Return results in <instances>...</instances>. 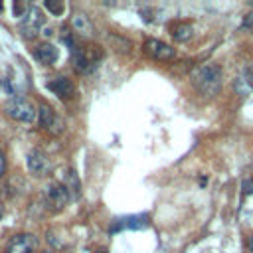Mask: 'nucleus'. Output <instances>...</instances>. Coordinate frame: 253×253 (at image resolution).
Here are the masks:
<instances>
[{
	"instance_id": "f257e3e1",
	"label": "nucleus",
	"mask_w": 253,
	"mask_h": 253,
	"mask_svg": "<svg viewBox=\"0 0 253 253\" xmlns=\"http://www.w3.org/2000/svg\"><path fill=\"white\" fill-rule=\"evenodd\" d=\"M192 83L198 89L200 95L204 97H215L221 89L223 83V71L217 63H204L200 67L194 69L192 73Z\"/></svg>"
},
{
	"instance_id": "20e7f679",
	"label": "nucleus",
	"mask_w": 253,
	"mask_h": 253,
	"mask_svg": "<svg viewBox=\"0 0 253 253\" xmlns=\"http://www.w3.org/2000/svg\"><path fill=\"white\" fill-rule=\"evenodd\" d=\"M42 26H43V14H42V10L38 6H30L28 12L24 14L22 22H20V34L26 40H32V38H36L40 34Z\"/></svg>"
},
{
	"instance_id": "6e6552de",
	"label": "nucleus",
	"mask_w": 253,
	"mask_h": 253,
	"mask_svg": "<svg viewBox=\"0 0 253 253\" xmlns=\"http://www.w3.org/2000/svg\"><path fill=\"white\" fill-rule=\"evenodd\" d=\"M38 123L43 130H47L51 134L63 132V121L55 115V111L49 105H40L38 107Z\"/></svg>"
},
{
	"instance_id": "4468645a",
	"label": "nucleus",
	"mask_w": 253,
	"mask_h": 253,
	"mask_svg": "<svg viewBox=\"0 0 253 253\" xmlns=\"http://www.w3.org/2000/svg\"><path fill=\"white\" fill-rule=\"evenodd\" d=\"M233 87H235V91H237L239 97H247L253 91V71L249 67H243L241 73L235 77Z\"/></svg>"
},
{
	"instance_id": "0eeeda50",
	"label": "nucleus",
	"mask_w": 253,
	"mask_h": 253,
	"mask_svg": "<svg viewBox=\"0 0 253 253\" xmlns=\"http://www.w3.org/2000/svg\"><path fill=\"white\" fill-rule=\"evenodd\" d=\"M38 237L32 233H16L8 239L4 253H36Z\"/></svg>"
},
{
	"instance_id": "9b49d317",
	"label": "nucleus",
	"mask_w": 253,
	"mask_h": 253,
	"mask_svg": "<svg viewBox=\"0 0 253 253\" xmlns=\"http://www.w3.org/2000/svg\"><path fill=\"white\" fill-rule=\"evenodd\" d=\"M47 89L53 93V95H57L59 99H71L73 95H75V85H73V81L71 79H67V77H53L49 83H47Z\"/></svg>"
},
{
	"instance_id": "dca6fc26",
	"label": "nucleus",
	"mask_w": 253,
	"mask_h": 253,
	"mask_svg": "<svg viewBox=\"0 0 253 253\" xmlns=\"http://www.w3.org/2000/svg\"><path fill=\"white\" fill-rule=\"evenodd\" d=\"M170 34L174 36V40L186 42V40L192 38V24H188V22H174V24H170Z\"/></svg>"
},
{
	"instance_id": "f03ea898",
	"label": "nucleus",
	"mask_w": 253,
	"mask_h": 253,
	"mask_svg": "<svg viewBox=\"0 0 253 253\" xmlns=\"http://www.w3.org/2000/svg\"><path fill=\"white\" fill-rule=\"evenodd\" d=\"M103 57V49L99 45H75L71 49V63L79 73H91Z\"/></svg>"
},
{
	"instance_id": "f3484780",
	"label": "nucleus",
	"mask_w": 253,
	"mask_h": 253,
	"mask_svg": "<svg viewBox=\"0 0 253 253\" xmlns=\"http://www.w3.org/2000/svg\"><path fill=\"white\" fill-rule=\"evenodd\" d=\"M43 6H45L51 14H55V16H59V14L63 12V8H65V6H63V2H49V0H47Z\"/></svg>"
},
{
	"instance_id": "a211bd4d",
	"label": "nucleus",
	"mask_w": 253,
	"mask_h": 253,
	"mask_svg": "<svg viewBox=\"0 0 253 253\" xmlns=\"http://www.w3.org/2000/svg\"><path fill=\"white\" fill-rule=\"evenodd\" d=\"M6 174V158H4V152L0 150V178Z\"/></svg>"
},
{
	"instance_id": "423d86ee",
	"label": "nucleus",
	"mask_w": 253,
	"mask_h": 253,
	"mask_svg": "<svg viewBox=\"0 0 253 253\" xmlns=\"http://www.w3.org/2000/svg\"><path fill=\"white\" fill-rule=\"evenodd\" d=\"M71 196L67 192V188L61 182H51L45 188V204L53 210V211H61L67 204H69Z\"/></svg>"
},
{
	"instance_id": "6ab92c4d",
	"label": "nucleus",
	"mask_w": 253,
	"mask_h": 253,
	"mask_svg": "<svg viewBox=\"0 0 253 253\" xmlns=\"http://www.w3.org/2000/svg\"><path fill=\"white\" fill-rule=\"evenodd\" d=\"M243 190H245V192H253V180H247V182L243 184Z\"/></svg>"
},
{
	"instance_id": "2eb2a0df",
	"label": "nucleus",
	"mask_w": 253,
	"mask_h": 253,
	"mask_svg": "<svg viewBox=\"0 0 253 253\" xmlns=\"http://www.w3.org/2000/svg\"><path fill=\"white\" fill-rule=\"evenodd\" d=\"M61 184L67 188V192H69L71 198H79V196H81V182H79L75 170L67 168L65 174H63V182H61Z\"/></svg>"
},
{
	"instance_id": "1a4fd4ad",
	"label": "nucleus",
	"mask_w": 253,
	"mask_h": 253,
	"mask_svg": "<svg viewBox=\"0 0 253 253\" xmlns=\"http://www.w3.org/2000/svg\"><path fill=\"white\" fill-rule=\"evenodd\" d=\"M26 164H28L30 174H34V176H38V178L49 174V170H51L49 158H47L45 152H42L40 148H34V150L28 152V156H26Z\"/></svg>"
},
{
	"instance_id": "412c9836",
	"label": "nucleus",
	"mask_w": 253,
	"mask_h": 253,
	"mask_svg": "<svg viewBox=\"0 0 253 253\" xmlns=\"http://www.w3.org/2000/svg\"><path fill=\"white\" fill-rule=\"evenodd\" d=\"M2 213H4V206H2V202H0V217H2Z\"/></svg>"
},
{
	"instance_id": "ddd939ff",
	"label": "nucleus",
	"mask_w": 253,
	"mask_h": 253,
	"mask_svg": "<svg viewBox=\"0 0 253 253\" xmlns=\"http://www.w3.org/2000/svg\"><path fill=\"white\" fill-rule=\"evenodd\" d=\"M34 55H36V59L40 61V63H43V65H53L55 61H57V47L53 45V43H49V42H43V43H40L38 47H36V51H34Z\"/></svg>"
},
{
	"instance_id": "f8f14e48",
	"label": "nucleus",
	"mask_w": 253,
	"mask_h": 253,
	"mask_svg": "<svg viewBox=\"0 0 253 253\" xmlns=\"http://www.w3.org/2000/svg\"><path fill=\"white\" fill-rule=\"evenodd\" d=\"M71 28L77 36H83V38H91L95 34V26L85 12H75L71 16Z\"/></svg>"
},
{
	"instance_id": "39448f33",
	"label": "nucleus",
	"mask_w": 253,
	"mask_h": 253,
	"mask_svg": "<svg viewBox=\"0 0 253 253\" xmlns=\"http://www.w3.org/2000/svg\"><path fill=\"white\" fill-rule=\"evenodd\" d=\"M142 49H144V53H146L148 57H152L154 61H172V59L176 57L174 47L168 45V43L162 42V40H156V38H148V40L144 42Z\"/></svg>"
},
{
	"instance_id": "4be33fe9",
	"label": "nucleus",
	"mask_w": 253,
	"mask_h": 253,
	"mask_svg": "<svg viewBox=\"0 0 253 253\" xmlns=\"http://www.w3.org/2000/svg\"><path fill=\"white\" fill-rule=\"evenodd\" d=\"M249 28H251V32H253V24H251V26H249Z\"/></svg>"
},
{
	"instance_id": "5701e85b",
	"label": "nucleus",
	"mask_w": 253,
	"mask_h": 253,
	"mask_svg": "<svg viewBox=\"0 0 253 253\" xmlns=\"http://www.w3.org/2000/svg\"><path fill=\"white\" fill-rule=\"evenodd\" d=\"M43 253H51V251H43Z\"/></svg>"
},
{
	"instance_id": "9d476101",
	"label": "nucleus",
	"mask_w": 253,
	"mask_h": 253,
	"mask_svg": "<svg viewBox=\"0 0 253 253\" xmlns=\"http://www.w3.org/2000/svg\"><path fill=\"white\" fill-rule=\"evenodd\" d=\"M148 225V215L146 213H136V215H126V217H121L113 223L111 231L117 233V231H123V229H144Z\"/></svg>"
},
{
	"instance_id": "aec40b11",
	"label": "nucleus",
	"mask_w": 253,
	"mask_h": 253,
	"mask_svg": "<svg viewBox=\"0 0 253 253\" xmlns=\"http://www.w3.org/2000/svg\"><path fill=\"white\" fill-rule=\"evenodd\" d=\"M247 253H253V237L247 241Z\"/></svg>"
},
{
	"instance_id": "7ed1b4c3",
	"label": "nucleus",
	"mask_w": 253,
	"mask_h": 253,
	"mask_svg": "<svg viewBox=\"0 0 253 253\" xmlns=\"http://www.w3.org/2000/svg\"><path fill=\"white\" fill-rule=\"evenodd\" d=\"M4 113L18 123H32L38 119V109L26 97H18V95L10 97L4 103Z\"/></svg>"
}]
</instances>
